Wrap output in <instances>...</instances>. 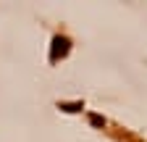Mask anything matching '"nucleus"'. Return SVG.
<instances>
[{
	"instance_id": "1",
	"label": "nucleus",
	"mask_w": 147,
	"mask_h": 142,
	"mask_svg": "<svg viewBox=\"0 0 147 142\" xmlns=\"http://www.w3.org/2000/svg\"><path fill=\"white\" fill-rule=\"evenodd\" d=\"M68 40L66 37H55L53 40V61H58V58H63L66 55V53H68Z\"/></svg>"
},
{
	"instance_id": "2",
	"label": "nucleus",
	"mask_w": 147,
	"mask_h": 142,
	"mask_svg": "<svg viewBox=\"0 0 147 142\" xmlns=\"http://www.w3.org/2000/svg\"><path fill=\"white\" fill-rule=\"evenodd\" d=\"M92 124H95V126H102V124H105V121H102L100 116H92Z\"/></svg>"
}]
</instances>
